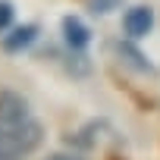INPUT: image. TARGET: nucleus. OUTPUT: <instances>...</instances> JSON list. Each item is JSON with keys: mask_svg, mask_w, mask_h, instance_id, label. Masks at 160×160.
<instances>
[{"mask_svg": "<svg viewBox=\"0 0 160 160\" xmlns=\"http://www.w3.org/2000/svg\"><path fill=\"white\" fill-rule=\"evenodd\" d=\"M44 141V126L35 119L19 91H0V160H22Z\"/></svg>", "mask_w": 160, "mask_h": 160, "instance_id": "f257e3e1", "label": "nucleus"}, {"mask_svg": "<svg viewBox=\"0 0 160 160\" xmlns=\"http://www.w3.org/2000/svg\"><path fill=\"white\" fill-rule=\"evenodd\" d=\"M104 132H110V122H107V119H91L88 126H82L75 135H69V138H66V144L82 148V151H94V148L101 144Z\"/></svg>", "mask_w": 160, "mask_h": 160, "instance_id": "423d86ee", "label": "nucleus"}, {"mask_svg": "<svg viewBox=\"0 0 160 160\" xmlns=\"http://www.w3.org/2000/svg\"><path fill=\"white\" fill-rule=\"evenodd\" d=\"M60 32H63V44L69 47V50H88V44H91V28L78 19V16H63L60 19Z\"/></svg>", "mask_w": 160, "mask_h": 160, "instance_id": "39448f33", "label": "nucleus"}, {"mask_svg": "<svg viewBox=\"0 0 160 160\" xmlns=\"http://www.w3.org/2000/svg\"><path fill=\"white\" fill-rule=\"evenodd\" d=\"M13 16H16V10H13V0H0V32L13 28Z\"/></svg>", "mask_w": 160, "mask_h": 160, "instance_id": "6e6552de", "label": "nucleus"}, {"mask_svg": "<svg viewBox=\"0 0 160 160\" xmlns=\"http://www.w3.org/2000/svg\"><path fill=\"white\" fill-rule=\"evenodd\" d=\"M110 160H122V157H110Z\"/></svg>", "mask_w": 160, "mask_h": 160, "instance_id": "9d476101", "label": "nucleus"}, {"mask_svg": "<svg viewBox=\"0 0 160 160\" xmlns=\"http://www.w3.org/2000/svg\"><path fill=\"white\" fill-rule=\"evenodd\" d=\"M47 160H82V157H78V154H50Z\"/></svg>", "mask_w": 160, "mask_h": 160, "instance_id": "1a4fd4ad", "label": "nucleus"}, {"mask_svg": "<svg viewBox=\"0 0 160 160\" xmlns=\"http://www.w3.org/2000/svg\"><path fill=\"white\" fill-rule=\"evenodd\" d=\"M85 3H88L91 16H110L113 10L122 7V0H85Z\"/></svg>", "mask_w": 160, "mask_h": 160, "instance_id": "0eeeda50", "label": "nucleus"}, {"mask_svg": "<svg viewBox=\"0 0 160 160\" xmlns=\"http://www.w3.org/2000/svg\"><path fill=\"white\" fill-rule=\"evenodd\" d=\"M110 50L119 57V63L122 66H129L132 72H141V75H157V66L148 60V53L129 38V41H113L110 44Z\"/></svg>", "mask_w": 160, "mask_h": 160, "instance_id": "f03ea898", "label": "nucleus"}, {"mask_svg": "<svg viewBox=\"0 0 160 160\" xmlns=\"http://www.w3.org/2000/svg\"><path fill=\"white\" fill-rule=\"evenodd\" d=\"M151 28H154V10H151L148 3L129 7V10L122 13V32H126L132 41L148 38V35H151Z\"/></svg>", "mask_w": 160, "mask_h": 160, "instance_id": "20e7f679", "label": "nucleus"}, {"mask_svg": "<svg viewBox=\"0 0 160 160\" xmlns=\"http://www.w3.org/2000/svg\"><path fill=\"white\" fill-rule=\"evenodd\" d=\"M38 35H41L38 22H22V25L7 28V35H0V47H3V53H22L38 41Z\"/></svg>", "mask_w": 160, "mask_h": 160, "instance_id": "7ed1b4c3", "label": "nucleus"}]
</instances>
